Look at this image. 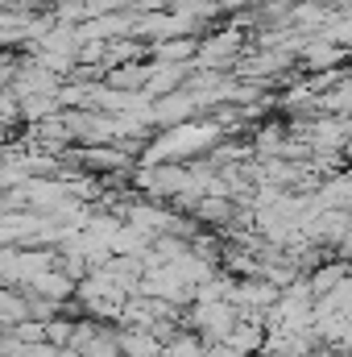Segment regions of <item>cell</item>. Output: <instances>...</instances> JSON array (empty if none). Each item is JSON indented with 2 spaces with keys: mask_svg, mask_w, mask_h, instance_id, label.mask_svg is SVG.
<instances>
[]
</instances>
